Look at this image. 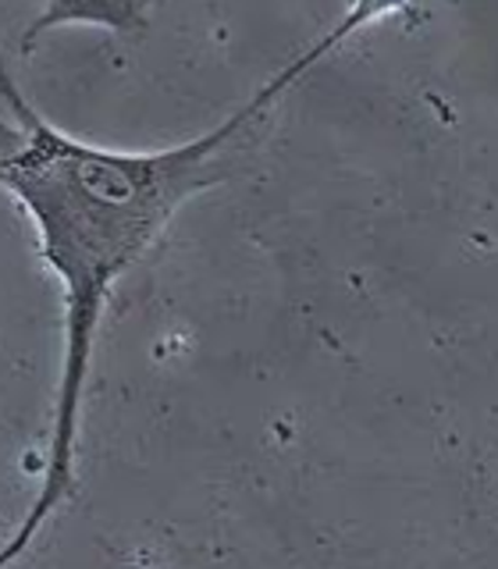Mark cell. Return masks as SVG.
Here are the masks:
<instances>
[{"label":"cell","mask_w":498,"mask_h":569,"mask_svg":"<svg viewBox=\"0 0 498 569\" xmlns=\"http://www.w3.org/2000/svg\"><path fill=\"white\" fill-rule=\"evenodd\" d=\"M0 189H8L32 218L40 257L64 289V352L53 396L50 449L40 495L26 520L0 548V566L14 562L43 523L76 498V449L93 342L114 281L165 236L168 221L196 192L228 178L221 150L253 118L249 107L218 129L171 150L121 153L71 139L18 93L0 61Z\"/></svg>","instance_id":"cell-1"},{"label":"cell","mask_w":498,"mask_h":569,"mask_svg":"<svg viewBox=\"0 0 498 569\" xmlns=\"http://www.w3.org/2000/svg\"><path fill=\"white\" fill-rule=\"evenodd\" d=\"M153 0H43V11L32 18V26L22 36V53H32V47L40 43V36H47L58 26L86 22L100 26L111 32H142L147 29V8Z\"/></svg>","instance_id":"cell-2"}]
</instances>
